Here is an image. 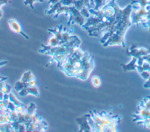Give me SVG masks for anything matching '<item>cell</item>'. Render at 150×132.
Masks as SVG:
<instances>
[{
    "mask_svg": "<svg viewBox=\"0 0 150 132\" xmlns=\"http://www.w3.org/2000/svg\"><path fill=\"white\" fill-rule=\"evenodd\" d=\"M77 39H79V38L76 36H71L69 32L62 31V40L59 43V45Z\"/></svg>",
    "mask_w": 150,
    "mask_h": 132,
    "instance_id": "8",
    "label": "cell"
},
{
    "mask_svg": "<svg viewBox=\"0 0 150 132\" xmlns=\"http://www.w3.org/2000/svg\"><path fill=\"white\" fill-rule=\"evenodd\" d=\"M144 58H145V60L147 61L148 62H149L150 63V54H149V55H147V56L144 57Z\"/></svg>",
    "mask_w": 150,
    "mask_h": 132,
    "instance_id": "48",
    "label": "cell"
},
{
    "mask_svg": "<svg viewBox=\"0 0 150 132\" xmlns=\"http://www.w3.org/2000/svg\"><path fill=\"white\" fill-rule=\"evenodd\" d=\"M48 31L52 33L54 36L60 41L62 38V31H63V25H60L57 26L56 28L53 29H48Z\"/></svg>",
    "mask_w": 150,
    "mask_h": 132,
    "instance_id": "10",
    "label": "cell"
},
{
    "mask_svg": "<svg viewBox=\"0 0 150 132\" xmlns=\"http://www.w3.org/2000/svg\"><path fill=\"white\" fill-rule=\"evenodd\" d=\"M15 106H16V105L13 103L9 101V102L7 106V107L10 111H12V110H15Z\"/></svg>",
    "mask_w": 150,
    "mask_h": 132,
    "instance_id": "35",
    "label": "cell"
},
{
    "mask_svg": "<svg viewBox=\"0 0 150 132\" xmlns=\"http://www.w3.org/2000/svg\"><path fill=\"white\" fill-rule=\"evenodd\" d=\"M141 77L146 81H147L150 78V71L148 70H144L140 73Z\"/></svg>",
    "mask_w": 150,
    "mask_h": 132,
    "instance_id": "31",
    "label": "cell"
},
{
    "mask_svg": "<svg viewBox=\"0 0 150 132\" xmlns=\"http://www.w3.org/2000/svg\"><path fill=\"white\" fill-rule=\"evenodd\" d=\"M137 124H143V126L148 129H150V118H148V119H145L142 120H139L137 121Z\"/></svg>",
    "mask_w": 150,
    "mask_h": 132,
    "instance_id": "25",
    "label": "cell"
},
{
    "mask_svg": "<svg viewBox=\"0 0 150 132\" xmlns=\"http://www.w3.org/2000/svg\"><path fill=\"white\" fill-rule=\"evenodd\" d=\"M77 121L80 124V131H92L91 127L87 120L86 115L83 117L77 119Z\"/></svg>",
    "mask_w": 150,
    "mask_h": 132,
    "instance_id": "5",
    "label": "cell"
},
{
    "mask_svg": "<svg viewBox=\"0 0 150 132\" xmlns=\"http://www.w3.org/2000/svg\"><path fill=\"white\" fill-rule=\"evenodd\" d=\"M86 116L92 131H117V126L122 118L121 115H113L105 111L91 112Z\"/></svg>",
    "mask_w": 150,
    "mask_h": 132,
    "instance_id": "1",
    "label": "cell"
},
{
    "mask_svg": "<svg viewBox=\"0 0 150 132\" xmlns=\"http://www.w3.org/2000/svg\"><path fill=\"white\" fill-rule=\"evenodd\" d=\"M138 58L135 57H132V60L126 64H121V66L124 71H134L136 70V67H137V62Z\"/></svg>",
    "mask_w": 150,
    "mask_h": 132,
    "instance_id": "7",
    "label": "cell"
},
{
    "mask_svg": "<svg viewBox=\"0 0 150 132\" xmlns=\"http://www.w3.org/2000/svg\"><path fill=\"white\" fill-rule=\"evenodd\" d=\"M9 100L10 102H12V103H13L15 105H24L22 102H21V101H19L16 98V96L14 95V94L12 92L9 93Z\"/></svg>",
    "mask_w": 150,
    "mask_h": 132,
    "instance_id": "21",
    "label": "cell"
},
{
    "mask_svg": "<svg viewBox=\"0 0 150 132\" xmlns=\"http://www.w3.org/2000/svg\"><path fill=\"white\" fill-rule=\"evenodd\" d=\"M91 82L94 87L98 88L101 85V80L98 76H94L91 78Z\"/></svg>",
    "mask_w": 150,
    "mask_h": 132,
    "instance_id": "24",
    "label": "cell"
},
{
    "mask_svg": "<svg viewBox=\"0 0 150 132\" xmlns=\"http://www.w3.org/2000/svg\"><path fill=\"white\" fill-rule=\"evenodd\" d=\"M31 116H32V114H31L30 113H29L28 112L25 111V112H24V116H25V118L26 121H28L30 120V119H31Z\"/></svg>",
    "mask_w": 150,
    "mask_h": 132,
    "instance_id": "38",
    "label": "cell"
},
{
    "mask_svg": "<svg viewBox=\"0 0 150 132\" xmlns=\"http://www.w3.org/2000/svg\"><path fill=\"white\" fill-rule=\"evenodd\" d=\"M40 119H41V118H40L39 116H37V115L36 114V113H34V114H32L30 120H31L32 122H33V123L37 124V123H39V122L41 121H40Z\"/></svg>",
    "mask_w": 150,
    "mask_h": 132,
    "instance_id": "32",
    "label": "cell"
},
{
    "mask_svg": "<svg viewBox=\"0 0 150 132\" xmlns=\"http://www.w3.org/2000/svg\"><path fill=\"white\" fill-rule=\"evenodd\" d=\"M80 14L86 19L88 18L91 16V13L89 11V9L86 6H84L81 10H80Z\"/></svg>",
    "mask_w": 150,
    "mask_h": 132,
    "instance_id": "22",
    "label": "cell"
},
{
    "mask_svg": "<svg viewBox=\"0 0 150 132\" xmlns=\"http://www.w3.org/2000/svg\"><path fill=\"white\" fill-rule=\"evenodd\" d=\"M10 118L12 120V121H18V112L16 110H12L10 111L9 113Z\"/></svg>",
    "mask_w": 150,
    "mask_h": 132,
    "instance_id": "26",
    "label": "cell"
},
{
    "mask_svg": "<svg viewBox=\"0 0 150 132\" xmlns=\"http://www.w3.org/2000/svg\"><path fill=\"white\" fill-rule=\"evenodd\" d=\"M0 106L1 107H3L5 106V103H4V100H0Z\"/></svg>",
    "mask_w": 150,
    "mask_h": 132,
    "instance_id": "49",
    "label": "cell"
},
{
    "mask_svg": "<svg viewBox=\"0 0 150 132\" xmlns=\"http://www.w3.org/2000/svg\"><path fill=\"white\" fill-rule=\"evenodd\" d=\"M28 90V93L29 94L32 95L33 96H35L36 97H38L39 96V92L38 89V88L35 86H27Z\"/></svg>",
    "mask_w": 150,
    "mask_h": 132,
    "instance_id": "19",
    "label": "cell"
},
{
    "mask_svg": "<svg viewBox=\"0 0 150 132\" xmlns=\"http://www.w3.org/2000/svg\"><path fill=\"white\" fill-rule=\"evenodd\" d=\"M19 131H27V127H26V125L25 123H21L19 128Z\"/></svg>",
    "mask_w": 150,
    "mask_h": 132,
    "instance_id": "39",
    "label": "cell"
},
{
    "mask_svg": "<svg viewBox=\"0 0 150 132\" xmlns=\"http://www.w3.org/2000/svg\"><path fill=\"white\" fill-rule=\"evenodd\" d=\"M107 0H94V6L93 8L96 11H100L106 5Z\"/></svg>",
    "mask_w": 150,
    "mask_h": 132,
    "instance_id": "15",
    "label": "cell"
},
{
    "mask_svg": "<svg viewBox=\"0 0 150 132\" xmlns=\"http://www.w3.org/2000/svg\"><path fill=\"white\" fill-rule=\"evenodd\" d=\"M80 1H81L83 3V4L84 5V6H86V7H87L88 9L92 8L90 0H80Z\"/></svg>",
    "mask_w": 150,
    "mask_h": 132,
    "instance_id": "36",
    "label": "cell"
},
{
    "mask_svg": "<svg viewBox=\"0 0 150 132\" xmlns=\"http://www.w3.org/2000/svg\"><path fill=\"white\" fill-rule=\"evenodd\" d=\"M8 25H9L10 29L13 32H14L16 34H21V35L23 36L26 39H29L28 36H27L23 32V31L22 30L21 25H20V23L16 20H15L14 19H11L9 20H8Z\"/></svg>",
    "mask_w": 150,
    "mask_h": 132,
    "instance_id": "2",
    "label": "cell"
},
{
    "mask_svg": "<svg viewBox=\"0 0 150 132\" xmlns=\"http://www.w3.org/2000/svg\"><path fill=\"white\" fill-rule=\"evenodd\" d=\"M9 93H5L4 94L3 100H9Z\"/></svg>",
    "mask_w": 150,
    "mask_h": 132,
    "instance_id": "45",
    "label": "cell"
},
{
    "mask_svg": "<svg viewBox=\"0 0 150 132\" xmlns=\"http://www.w3.org/2000/svg\"><path fill=\"white\" fill-rule=\"evenodd\" d=\"M24 4L25 5H29V6L33 9H34V6H33V4L35 2H43V0H23Z\"/></svg>",
    "mask_w": 150,
    "mask_h": 132,
    "instance_id": "27",
    "label": "cell"
},
{
    "mask_svg": "<svg viewBox=\"0 0 150 132\" xmlns=\"http://www.w3.org/2000/svg\"><path fill=\"white\" fill-rule=\"evenodd\" d=\"M146 18H147V16L143 17V16H139V15L137 14L132 9L129 15V19L131 24H135L138 27L139 24L144 22L146 19Z\"/></svg>",
    "mask_w": 150,
    "mask_h": 132,
    "instance_id": "6",
    "label": "cell"
},
{
    "mask_svg": "<svg viewBox=\"0 0 150 132\" xmlns=\"http://www.w3.org/2000/svg\"><path fill=\"white\" fill-rule=\"evenodd\" d=\"M73 6H75L79 10H81L84 6H85L83 3L80 0H75Z\"/></svg>",
    "mask_w": 150,
    "mask_h": 132,
    "instance_id": "29",
    "label": "cell"
},
{
    "mask_svg": "<svg viewBox=\"0 0 150 132\" xmlns=\"http://www.w3.org/2000/svg\"><path fill=\"white\" fill-rule=\"evenodd\" d=\"M83 68L84 72L79 78L82 80H86L88 78L90 73L94 68V61L93 60V57L84 65Z\"/></svg>",
    "mask_w": 150,
    "mask_h": 132,
    "instance_id": "4",
    "label": "cell"
},
{
    "mask_svg": "<svg viewBox=\"0 0 150 132\" xmlns=\"http://www.w3.org/2000/svg\"><path fill=\"white\" fill-rule=\"evenodd\" d=\"M138 107H142L150 110V96L144 97L142 100L138 104Z\"/></svg>",
    "mask_w": 150,
    "mask_h": 132,
    "instance_id": "14",
    "label": "cell"
},
{
    "mask_svg": "<svg viewBox=\"0 0 150 132\" xmlns=\"http://www.w3.org/2000/svg\"><path fill=\"white\" fill-rule=\"evenodd\" d=\"M28 86L26 83L22 82V81H18L15 83V89L17 91V92H19L21 89H22L23 88H25Z\"/></svg>",
    "mask_w": 150,
    "mask_h": 132,
    "instance_id": "20",
    "label": "cell"
},
{
    "mask_svg": "<svg viewBox=\"0 0 150 132\" xmlns=\"http://www.w3.org/2000/svg\"><path fill=\"white\" fill-rule=\"evenodd\" d=\"M62 5L61 2H59L58 3L50 6V8L46 11H45V13L46 14V15H55L56 13L57 12V10L59 9V8Z\"/></svg>",
    "mask_w": 150,
    "mask_h": 132,
    "instance_id": "13",
    "label": "cell"
},
{
    "mask_svg": "<svg viewBox=\"0 0 150 132\" xmlns=\"http://www.w3.org/2000/svg\"><path fill=\"white\" fill-rule=\"evenodd\" d=\"M0 91H2L3 93H7V92H8V89H7V88H6V85H5V86L1 87V88H0Z\"/></svg>",
    "mask_w": 150,
    "mask_h": 132,
    "instance_id": "44",
    "label": "cell"
},
{
    "mask_svg": "<svg viewBox=\"0 0 150 132\" xmlns=\"http://www.w3.org/2000/svg\"><path fill=\"white\" fill-rule=\"evenodd\" d=\"M60 2L62 5L71 6L74 5L75 0H61Z\"/></svg>",
    "mask_w": 150,
    "mask_h": 132,
    "instance_id": "30",
    "label": "cell"
},
{
    "mask_svg": "<svg viewBox=\"0 0 150 132\" xmlns=\"http://www.w3.org/2000/svg\"><path fill=\"white\" fill-rule=\"evenodd\" d=\"M5 82H4V79H2V80H1L0 81V88H1V87H2V86H5Z\"/></svg>",
    "mask_w": 150,
    "mask_h": 132,
    "instance_id": "47",
    "label": "cell"
},
{
    "mask_svg": "<svg viewBox=\"0 0 150 132\" xmlns=\"http://www.w3.org/2000/svg\"><path fill=\"white\" fill-rule=\"evenodd\" d=\"M142 67L144 69V70H148L150 68V63L149 62H148L146 60H144L143 64H142Z\"/></svg>",
    "mask_w": 150,
    "mask_h": 132,
    "instance_id": "34",
    "label": "cell"
},
{
    "mask_svg": "<svg viewBox=\"0 0 150 132\" xmlns=\"http://www.w3.org/2000/svg\"><path fill=\"white\" fill-rule=\"evenodd\" d=\"M138 51L141 57H145L150 54V50L143 47H138Z\"/></svg>",
    "mask_w": 150,
    "mask_h": 132,
    "instance_id": "23",
    "label": "cell"
},
{
    "mask_svg": "<svg viewBox=\"0 0 150 132\" xmlns=\"http://www.w3.org/2000/svg\"><path fill=\"white\" fill-rule=\"evenodd\" d=\"M31 79H35V77H34L33 74H32V72L31 71H29L25 72L23 74V76H22L21 81H22L23 82L26 83L29 80H30Z\"/></svg>",
    "mask_w": 150,
    "mask_h": 132,
    "instance_id": "17",
    "label": "cell"
},
{
    "mask_svg": "<svg viewBox=\"0 0 150 132\" xmlns=\"http://www.w3.org/2000/svg\"><path fill=\"white\" fill-rule=\"evenodd\" d=\"M138 111L136 114H132L133 121H138L145 119L150 118V110L142 107H138Z\"/></svg>",
    "mask_w": 150,
    "mask_h": 132,
    "instance_id": "3",
    "label": "cell"
},
{
    "mask_svg": "<svg viewBox=\"0 0 150 132\" xmlns=\"http://www.w3.org/2000/svg\"><path fill=\"white\" fill-rule=\"evenodd\" d=\"M86 22V19L85 18H84L81 14L75 16L73 19H72V20L71 21L70 24H78L79 26H82L83 25H84V23Z\"/></svg>",
    "mask_w": 150,
    "mask_h": 132,
    "instance_id": "11",
    "label": "cell"
},
{
    "mask_svg": "<svg viewBox=\"0 0 150 132\" xmlns=\"http://www.w3.org/2000/svg\"><path fill=\"white\" fill-rule=\"evenodd\" d=\"M9 2H10V0H0V11H1V6L3 5L8 4Z\"/></svg>",
    "mask_w": 150,
    "mask_h": 132,
    "instance_id": "43",
    "label": "cell"
},
{
    "mask_svg": "<svg viewBox=\"0 0 150 132\" xmlns=\"http://www.w3.org/2000/svg\"><path fill=\"white\" fill-rule=\"evenodd\" d=\"M90 3H91V8H93L94 6V0H90Z\"/></svg>",
    "mask_w": 150,
    "mask_h": 132,
    "instance_id": "51",
    "label": "cell"
},
{
    "mask_svg": "<svg viewBox=\"0 0 150 132\" xmlns=\"http://www.w3.org/2000/svg\"><path fill=\"white\" fill-rule=\"evenodd\" d=\"M126 54L128 56H131L132 57H135L137 58H138L141 57L138 51V47L136 45H133L131 46L129 48H128L127 50Z\"/></svg>",
    "mask_w": 150,
    "mask_h": 132,
    "instance_id": "9",
    "label": "cell"
},
{
    "mask_svg": "<svg viewBox=\"0 0 150 132\" xmlns=\"http://www.w3.org/2000/svg\"><path fill=\"white\" fill-rule=\"evenodd\" d=\"M5 85H6V88H7V89H8V93H9L10 92H11V86L9 85H8V84H5Z\"/></svg>",
    "mask_w": 150,
    "mask_h": 132,
    "instance_id": "46",
    "label": "cell"
},
{
    "mask_svg": "<svg viewBox=\"0 0 150 132\" xmlns=\"http://www.w3.org/2000/svg\"><path fill=\"white\" fill-rule=\"evenodd\" d=\"M70 6H65V5H62L59 8V9L57 10V12L56 13V14L54 15L53 16V18L54 19H57L58 16L60 15V14H62V13H64L67 15H68L69 12H70Z\"/></svg>",
    "mask_w": 150,
    "mask_h": 132,
    "instance_id": "12",
    "label": "cell"
},
{
    "mask_svg": "<svg viewBox=\"0 0 150 132\" xmlns=\"http://www.w3.org/2000/svg\"><path fill=\"white\" fill-rule=\"evenodd\" d=\"M28 86H36V81L35 79H31L26 82Z\"/></svg>",
    "mask_w": 150,
    "mask_h": 132,
    "instance_id": "37",
    "label": "cell"
},
{
    "mask_svg": "<svg viewBox=\"0 0 150 132\" xmlns=\"http://www.w3.org/2000/svg\"><path fill=\"white\" fill-rule=\"evenodd\" d=\"M132 4H138V8H145V7L147 5L150 4V0H135V1H132L131 5H132Z\"/></svg>",
    "mask_w": 150,
    "mask_h": 132,
    "instance_id": "16",
    "label": "cell"
},
{
    "mask_svg": "<svg viewBox=\"0 0 150 132\" xmlns=\"http://www.w3.org/2000/svg\"><path fill=\"white\" fill-rule=\"evenodd\" d=\"M136 70L140 74V73L142 72L143 71H144V69L142 65H137Z\"/></svg>",
    "mask_w": 150,
    "mask_h": 132,
    "instance_id": "41",
    "label": "cell"
},
{
    "mask_svg": "<svg viewBox=\"0 0 150 132\" xmlns=\"http://www.w3.org/2000/svg\"><path fill=\"white\" fill-rule=\"evenodd\" d=\"M36 106L33 103H31L30 104V105L29 106H28V108H27V110L26 111L28 112L29 113H30L31 114H34L35 113V112H36Z\"/></svg>",
    "mask_w": 150,
    "mask_h": 132,
    "instance_id": "28",
    "label": "cell"
},
{
    "mask_svg": "<svg viewBox=\"0 0 150 132\" xmlns=\"http://www.w3.org/2000/svg\"><path fill=\"white\" fill-rule=\"evenodd\" d=\"M18 93H19V95L21 96H25L27 95H28L29 93H28V90L27 86L23 88L22 89H21L19 92H18Z\"/></svg>",
    "mask_w": 150,
    "mask_h": 132,
    "instance_id": "33",
    "label": "cell"
},
{
    "mask_svg": "<svg viewBox=\"0 0 150 132\" xmlns=\"http://www.w3.org/2000/svg\"><path fill=\"white\" fill-rule=\"evenodd\" d=\"M4 94V93H3L1 91H0V100H2L3 99Z\"/></svg>",
    "mask_w": 150,
    "mask_h": 132,
    "instance_id": "50",
    "label": "cell"
},
{
    "mask_svg": "<svg viewBox=\"0 0 150 132\" xmlns=\"http://www.w3.org/2000/svg\"><path fill=\"white\" fill-rule=\"evenodd\" d=\"M59 43H60V41L54 36L49 38L48 39V41H47V44L50 45V46H53V47L59 46Z\"/></svg>",
    "mask_w": 150,
    "mask_h": 132,
    "instance_id": "18",
    "label": "cell"
},
{
    "mask_svg": "<svg viewBox=\"0 0 150 132\" xmlns=\"http://www.w3.org/2000/svg\"><path fill=\"white\" fill-rule=\"evenodd\" d=\"M8 63V62L6 61H1L0 62V67H1V66H2V65H5L6 64H7ZM7 79L6 78H4V77H1L0 76V79Z\"/></svg>",
    "mask_w": 150,
    "mask_h": 132,
    "instance_id": "42",
    "label": "cell"
},
{
    "mask_svg": "<svg viewBox=\"0 0 150 132\" xmlns=\"http://www.w3.org/2000/svg\"><path fill=\"white\" fill-rule=\"evenodd\" d=\"M49 2V4H50V6L58 3L59 2H60L61 0H47Z\"/></svg>",
    "mask_w": 150,
    "mask_h": 132,
    "instance_id": "40",
    "label": "cell"
}]
</instances>
